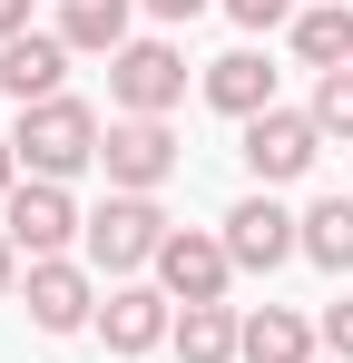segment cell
Listing matches in <instances>:
<instances>
[{
    "instance_id": "12",
    "label": "cell",
    "mask_w": 353,
    "mask_h": 363,
    "mask_svg": "<svg viewBox=\"0 0 353 363\" xmlns=\"http://www.w3.org/2000/svg\"><path fill=\"white\" fill-rule=\"evenodd\" d=\"M196 89H206V108H216V118H265V108H275V69H265V50H226V60H206V79H196Z\"/></svg>"
},
{
    "instance_id": "13",
    "label": "cell",
    "mask_w": 353,
    "mask_h": 363,
    "mask_svg": "<svg viewBox=\"0 0 353 363\" xmlns=\"http://www.w3.org/2000/svg\"><path fill=\"white\" fill-rule=\"evenodd\" d=\"M176 363H235L245 354V314L235 304H176Z\"/></svg>"
},
{
    "instance_id": "23",
    "label": "cell",
    "mask_w": 353,
    "mask_h": 363,
    "mask_svg": "<svg viewBox=\"0 0 353 363\" xmlns=\"http://www.w3.org/2000/svg\"><path fill=\"white\" fill-rule=\"evenodd\" d=\"M0 295H20V245H10V226H0Z\"/></svg>"
},
{
    "instance_id": "7",
    "label": "cell",
    "mask_w": 353,
    "mask_h": 363,
    "mask_svg": "<svg viewBox=\"0 0 353 363\" xmlns=\"http://www.w3.org/2000/svg\"><path fill=\"white\" fill-rule=\"evenodd\" d=\"M0 226H10V245L40 265V255H59L69 236H89V216L69 206V186H50V177H20L10 186V206H0Z\"/></svg>"
},
{
    "instance_id": "9",
    "label": "cell",
    "mask_w": 353,
    "mask_h": 363,
    "mask_svg": "<svg viewBox=\"0 0 353 363\" xmlns=\"http://www.w3.org/2000/svg\"><path fill=\"white\" fill-rule=\"evenodd\" d=\"M157 285H167L176 304H226V285H235L226 236H206V226H176V236L157 245Z\"/></svg>"
},
{
    "instance_id": "1",
    "label": "cell",
    "mask_w": 353,
    "mask_h": 363,
    "mask_svg": "<svg viewBox=\"0 0 353 363\" xmlns=\"http://www.w3.org/2000/svg\"><path fill=\"white\" fill-rule=\"evenodd\" d=\"M99 108L89 99H40V108H20V128H10V147H20V177H50L69 186L79 167H99Z\"/></svg>"
},
{
    "instance_id": "19",
    "label": "cell",
    "mask_w": 353,
    "mask_h": 363,
    "mask_svg": "<svg viewBox=\"0 0 353 363\" xmlns=\"http://www.w3.org/2000/svg\"><path fill=\"white\" fill-rule=\"evenodd\" d=\"M216 10H226L235 30H294V10H304V0H216Z\"/></svg>"
},
{
    "instance_id": "3",
    "label": "cell",
    "mask_w": 353,
    "mask_h": 363,
    "mask_svg": "<svg viewBox=\"0 0 353 363\" xmlns=\"http://www.w3.org/2000/svg\"><path fill=\"white\" fill-rule=\"evenodd\" d=\"M108 99H118V118H167L176 99H186L176 40H128V50L108 60Z\"/></svg>"
},
{
    "instance_id": "18",
    "label": "cell",
    "mask_w": 353,
    "mask_h": 363,
    "mask_svg": "<svg viewBox=\"0 0 353 363\" xmlns=\"http://www.w3.org/2000/svg\"><path fill=\"white\" fill-rule=\"evenodd\" d=\"M304 118L324 128V138H353V69H324V79H314V108H304Z\"/></svg>"
},
{
    "instance_id": "16",
    "label": "cell",
    "mask_w": 353,
    "mask_h": 363,
    "mask_svg": "<svg viewBox=\"0 0 353 363\" xmlns=\"http://www.w3.org/2000/svg\"><path fill=\"white\" fill-rule=\"evenodd\" d=\"M314 344H324V334H314L294 304H255V314H245V354H235V363H314Z\"/></svg>"
},
{
    "instance_id": "21",
    "label": "cell",
    "mask_w": 353,
    "mask_h": 363,
    "mask_svg": "<svg viewBox=\"0 0 353 363\" xmlns=\"http://www.w3.org/2000/svg\"><path fill=\"white\" fill-rule=\"evenodd\" d=\"M138 10H147L157 30H176V20H196V10H216V0H138Z\"/></svg>"
},
{
    "instance_id": "17",
    "label": "cell",
    "mask_w": 353,
    "mask_h": 363,
    "mask_svg": "<svg viewBox=\"0 0 353 363\" xmlns=\"http://www.w3.org/2000/svg\"><path fill=\"white\" fill-rule=\"evenodd\" d=\"M304 255L324 275H353V196H314L304 206Z\"/></svg>"
},
{
    "instance_id": "24",
    "label": "cell",
    "mask_w": 353,
    "mask_h": 363,
    "mask_svg": "<svg viewBox=\"0 0 353 363\" xmlns=\"http://www.w3.org/2000/svg\"><path fill=\"white\" fill-rule=\"evenodd\" d=\"M10 186H20V147L0 138V206H10Z\"/></svg>"
},
{
    "instance_id": "22",
    "label": "cell",
    "mask_w": 353,
    "mask_h": 363,
    "mask_svg": "<svg viewBox=\"0 0 353 363\" xmlns=\"http://www.w3.org/2000/svg\"><path fill=\"white\" fill-rule=\"evenodd\" d=\"M30 10H40V0H0V40H20V30H30Z\"/></svg>"
},
{
    "instance_id": "10",
    "label": "cell",
    "mask_w": 353,
    "mask_h": 363,
    "mask_svg": "<svg viewBox=\"0 0 353 363\" xmlns=\"http://www.w3.org/2000/svg\"><path fill=\"white\" fill-rule=\"evenodd\" d=\"M176 334V295L167 285H108L99 295V344L108 354H157Z\"/></svg>"
},
{
    "instance_id": "2",
    "label": "cell",
    "mask_w": 353,
    "mask_h": 363,
    "mask_svg": "<svg viewBox=\"0 0 353 363\" xmlns=\"http://www.w3.org/2000/svg\"><path fill=\"white\" fill-rule=\"evenodd\" d=\"M176 226H167V206H157V196H108V206H99V216H89V265H99V275H118V285H128V275H138V265H157V245H167Z\"/></svg>"
},
{
    "instance_id": "14",
    "label": "cell",
    "mask_w": 353,
    "mask_h": 363,
    "mask_svg": "<svg viewBox=\"0 0 353 363\" xmlns=\"http://www.w3.org/2000/svg\"><path fill=\"white\" fill-rule=\"evenodd\" d=\"M128 20H138V0H59V40L89 50V60H118V50L138 40Z\"/></svg>"
},
{
    "instance_id": "4",
    "label": "cell",
    "mask_w": 353,
    "mask_h": 363,
    "mask_svg": "<svg viewBox=\"0 0 353 363\" xmlns=\"http://www.w3.org/2000/svg\"><path fill=\"white\" fill-rule=\"evenodd\" d=\"M99 167H108V196H157V186L176 177V138H167V118H108Z\"/></svg>"
},
{
    "instance_id": "11",
    "label": "cell",
    "mask_w": 353,
    "mask_h": 363,
    "mask_svg": "<svg viewBox=\"0 0 353 363\" xmlns=\"http://www.w3.org/2000/svg\"><path fill=\"white\" fill-rule=\"evenodd\" d=\"M69 60H79V50H69L59 30H20V40H0V99H10V108L69 99V89H59V79H69Z\"/></svg>"
},
{
    "instance_id": "5",
    "label": "cell",
    "mask_w": 353,
    "mask_h": 363,
    "mask_svg": "<svg viewBox=\"0 0 353 363\" xmlns=\"http://www.w3.org/2000/svg\"><path fill=\"white\" fill-rule=\"evenodd\" d=\"M226 255H235V275H275L285 255H304V216L275 206V186H255L226 206Z\"/></svg>"
},
{
    "instance_id": "6",
    "label": "cell",
    "mask_w": 353,
    "mask_h": 363,
    "mask_svg": "<svg viewBox=\"0 0 353 363\" xmlns=\"http://www.w3.org/2000/svg\"><path fill=\"white\" fill-rule=\"evenodd\" d=\"M20 304H30L40 334H99V285H89V265H69V255H40V265L20 275Z\"/></svg>"
},
{
    "instance_id": "20",
    "label": "cell",
    "mask_w": 353,
    "mask_h": 363,
    "mask_svg": "<svg viewBox=\"0 0 353 363\" xmlns=\"http://www.w3.org/2000/svg\"><path fill=\"white\" fill-rule=\"evenodd\" d=\"M314 334H324V354H334V363H353V295L324 304V324H314Z\"/></svg>"
},
{
    "instance_id": "8",
    "label": "cell",
    "mask_w": 353,
    "mask_h": 363,
    "mask_svg": "<svg viewBox=\"0 0 353 363\" xmlns=\"http://www.w3.org/2000/svg\"><path fill=\"white\" fill-rule=\"evenodd\" d=\"M314 157H324V128L304 118V108H265V118H245V167H255V186H294Z\"/></svg>"
},
{
    "instance_id": "15",
    "label": "cell",
    "mask_w": 353,
    "mask_h": 363,
    "mask_svg": "<svg viewBox=\"0 0 353 363\" xmlns=\"http://www.w3.org/2000/svg\"><path fill=\"white\" fill-rule=\"evenodd\" d=\"M294 60L314 69V79L324 69H353V10L344 0H304L294 10Z\"/></svg>"
}]
</instances>
